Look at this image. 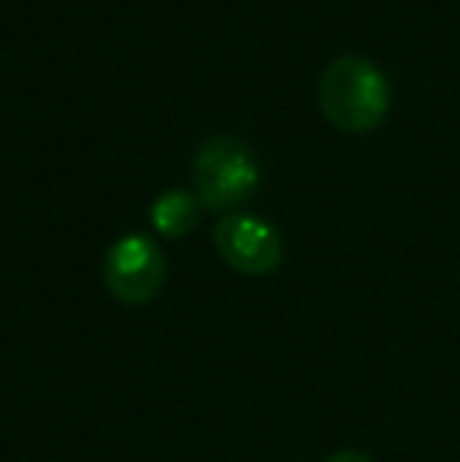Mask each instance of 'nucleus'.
<instances>
[{
	"instance_id": "5",
	"label": "nucleus",
	"mask_w": 460,
	"mask_h": 462,
	"mask_svg": "<svg viewBox=\"0 0 460 462\" xmlns=\"http://www.w3.org/2000/svg\"><path fill=\"white\" fill-rule=\"evenodd\" d=\"M199 201L196 192H186V189H167L148 208V217H152V226L167 239H183L190 236L199 226Z\"/></svg>"
},
{
	"instance_id": "2",
	"label": "nucleus",
	"mask_w": 460,
	"mask_h": 462,
	"mask_svg": "<svg viewBox=\"0 0 460 462\" xmlns=\"http://www.w3.org/2000/svg\"><path fill=\"white\" fill-rule=\"evenodd\" d=\"M192 183H196L202 208L224 214L258 192L262 167H258L256 152L243 139L215 135L192 158Z\"/></svg>"
},
{
	"instance_id": "1",
	"label": "nucleus",
	"mask_w": 460,
	"mask_h": 462,
	"mask_svg": "<svg viewBox=\"0 0 460 462\" xmlns=\"http://www.w3.org/2000/svg\"><path fill=\"white\" fill-rule=\"evenodd\" d=\"M322 114L344 133H369L391 107V86L372 60L344 54L332 60L319 82Z\"/></svg>"
},
{
	"instance_id": "4",
	"label": "nucleus",
	"mask_w": 460,
	"mask_h": 462,
	"mask_svg": "<svg viewBox=\"0 0 460 462\" xmlns=\"http://www.w3.org/2000/svg\"><path fill=\"white\" fill-rule=\"evenodd\" d=\"M215 249L224 264L249 277L271 274L284 258L281 233L252 214H224L215 226Z\"/></svg>"
},
{
	"instance_id": "3",
	"label": "nucleus",
	"mask_w": 460,
	"mask_h": 462,
	"mask_svg": "<svg viewBox=\"0 0 460 462\" xmlns=\"http://www.w3.org/2000/svg\"><path fill=\"white\" fill-rule=\"evenodd\" d=\"M105 286L123 305H148L167 280V258L148 236H123L105 255Z\"/></svg>"
},
{
	"instance_id": "6",
	"label": "nucleus",
	"mask_w": 460,
	"mask_h": 462,
	"mask_svg": "<svg viewBox=\"0 0 460 462\" xmlns=\"http://www.w3.org/2000/svg\"><path fill=\"white\" fill-rule=\"evenodd\" d=\"M325 462H372V457L362 453V450H338V453H332Z\"/></svg>"
}]
</instances>
